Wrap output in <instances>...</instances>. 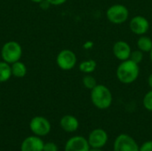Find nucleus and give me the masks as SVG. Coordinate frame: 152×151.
<instances>
[{
	"label": "nucleus",
	"mask_w": 152,
	"mask_h": 151,
	"mask_svg": "<svg viewBox=\"0 0 152 151\" xmlns=\"http://www.w3.org/2000/svg\"><path fill=\"white\" fill-rule=\"evenodd\" d=\"M118 81L125 85H129L135 82L140 75L139 64L134 62L130 59L121 61L117 68L116 72Z\"/></svg>",
	"instance_id": "f257e3e1"
},
{
	"label": "nucleus",
	"mask_w": 152,
	"mask_h": 151,
	"mask_svg": "<svg viewBox=\"0 0 152 151\" xmlns=\"http://www.w3.org/2000/svg\"><path fill=\"white\" fill-rule=\"evenodd\" d=\"M90 98L93 105L102 110L109 109L113 101L111 91L106 85L99 84L91 90Z\"/></svg>",
	"instance_id": "f03ea898"
},
{
	"label": "nucleus",
	"mask_w": 152,
	"mask_h": 151,
	"mask_svg": "<svg viewBox=\"0 0 152 151\" xmlns=\"http://www.w3.org/2000/svg\"><path fill=\"white\" fill-rule=\"evenodd\" d=\"M22 56V47L16 41H8L4 44L1 49L2 60L9 64H12L20 60Z\"/></svg>",
	"instance_id": "7ed1b4c3"
},
{
	"label": "nucleus",
	"mask_w": 152,
	"mask_h": 151,
	"mask_svg": "<svg viewBox=\"0 0 152 151\" xmlns=\"http://www.w3.org/2000/svg\"><path fill=\"white\" fill-rule=\"evenodd\" d=\"M106 17L110 22L116 25L125 23L129 18V10L121 4H116L110 6L106 11Z\"/></svg>",
	"instance_id": "20e7f679"
},
{
	"label": "nucleus",
	"mask_w": 152,
	"mask_h": 151,
	"mask_svg": "<svg viewBox=\"0 0 152 151\" xmlns=\"http://www.w3.org/2000/svg\"><path fill=\"white\" fill-rule=\"evenodd\" d=\"M113 151H140V146L132 136L121 133L113 142Z\"/></svg>",
	"instance_id": "39448f33"
},
{
	"label": "nucleus",
	"mask_w": 152,
	"mask_h": 151,
	"mask_svg": "<svg viewBox=\"0 0 152 151\" xmlns=\"http://www.w3.org/2000/svg\"><path fill=\"white\" fill-rule=\"evenodd\" d=\"M77 62L76 53L69 49L61 50L56 57V64L62 70H70L75 68Z\"/></svg>",
	"instance_id": "423d86ee"
},
{
	"label": "nucleus",
	"mask_w": 152,
	"mask_h": 151,
	"mask_svg": "<svg viewBox=\"0 0 152 151\" xmlns=\"http://www.w3.org/2000/svg\"><path fill=\"white\" fill-rule=\"evenodd\" d=\"M51 123L49 120L44 117L37 116L34 117L29 123V129L30 131L37 136L43 137L49 134L51 132Z\"/></svg>",
	"instance_id": "0eeeda50"
},
{
	"label": "nucleus",
	"mask_w": 152,
	"mask_h": 151,
	"mask_svg": "<svg viewBox=\"0 0 152 151\" xmlns=\"http://www.w3.org/2000/svg\"><path fill=\"white\" fill-rule=\"evenodd\" d=\"M87 141L91 148L102 149L108 143L109 134L102 128H95L89 133Z\"/></svg>",
	"instance_id": "6e6552de"
},
{
	"label": "nucleus",
	"mask_w": 152,
	"mask_h": 151,
	"mask_svg": "<svg viewBox=\"0 0 152 151\" xmlns=\"http://www.w3.org/2000/svg\"><path fill=\"white\" fill-rule=\"evenodd\" d=\"M129 27L134 34L137 36H143L150 29V21L144 16L136 15L131 19Z\"/></svg>",
	"instance_id": "1a4fd4ad"
},
{
	"label": "nucleus",
	"mask_w": 152,
	"mask_h": 151,
	"mask_svg": "<svg viewBox=\"0 0 152 151\" xmlns=\"http://www.w3.org/2000/svg\"><path fill=\"white\" fill-rule=\"evenodd\" d=\"M91 149L88 141L84 136L76 135L69 138L64 147V151H89Z\"/></svg>",
	"instance_id": "9d476101"
},
{
	"label": "nucleus",
	"mask_w": 152,
	"mask_h": 151,
	"mask_svg": "<svg viewBox=\"0 0 152 151\" xmlns=\"http://www.w3.org/2000/svg\"><path fill=\"white\" fill-rule=\"evenodd\" d=\"M112 52L114 56L120 61H126L130 58L132 49L129 44L126 41L119 40L114 43L112 47Z\"/></svg>",
	"instance_id": "9b49d317"
},
{
	"label": "nucleus",
	"mask_w": 152,
	"mask_h": 151,
	"mask_svg": "<svg viewBox=\"0 0 152 151\" xmlns=\"http://www.w3.org/2000/svg\"><path fill=\"white\" fill-rule=\"evenodd\" d=\"M44 144L39 136H28L23 140L20 145V151H43Z\"/></svg>",
	"instance_id": "f8f14e48"
},
{
	"label": "nucleus",
	"mask_w": 152,
	"mask_h": 151,
	"mask_svg": "<svg viewBox=\"0 0 152 151\" xmlns=\"http://www.w3.org/2000/svg\"><path fill=\"white\" fill-rule=\"evenodd\" d=\"M60 126L66 133H74L79 127V121L72 115H65L60 120Z\"/></svg>",
	"instance_id": "ddd939ff"
},
{
	"label": "nucleus",
	"mask_w": 152,
	"mask_h": 151,
	"mask_svg": "<svg viewBox=\"0 0 152 151\" xmlns=\"http://www.w3.org/2000/svg\"><path fill=\"white\" fill-rule=\"evenodd\" d=\"M12 68V74L13 77L18 78H22L27 75V66L20 61H18L12 64H11Z\"/></svg>",
	"instance_id": "4468645a"
},
{
	"label": "nucleus",
	"mask_w": 152,
	"mask_h": 151,
	"mask_svg": "<svg viewBox=\"0 0 152 151\" xmlns=\"http://www.w3.org/2000/svg\"><path fill=\"white\" fill-rule=\"evenodd\" d=\"M137 47L143 53H150L152 49V39L145 35L140 36L137 40Z\"/></svg>",
	"instance_id": "2eb2a0df"
},
{
	"label": "nucleus",
	"mask_w": 152,
	"mask_h": 151,
	"mask_svg": "<svg viewBox=\"0 0 152 151\" xmlns=\"http://www.w3.org/2000/svg\"><path fill=\"white\" fill-rule=\"evenodd\" d=\"M12 76V74L11 64L4 61H0V83H4L8 81Z\"/></svg>",
	"instance_id": "dca6fc26"
},
{
	"label": "nucleus",
	"mask_w": 152,
	"mask_h": 151,
	"mask_svg": "<svg viewBox=\"0 0 152 151\" xmlns=\"http://www.w3.org/2000/svg\"><path fill=\"white\" fill-rule=\"evenodd\" d=\"M96 67H97L96 61L94 60H92V59L83 61L78 66L79 70L86 75V74H92L96 69Z\"/></svg>",
	"instance_id": "f3484780"
},
{
	"label": "nucleus",
	"mask_w": 152,
	"mask_h": 151,
	"mask_svg": "<svg viewBox=\"0 0 152 151\" xmlns=\"http://www.w3.org/2000/svg\"><path fill=\"white\" fill-rule=\"evenodd\" d=\"M82 83H83V85L85 86V88L88 89V90H92L94 89L98 84H97V81L95 79V77L94 76H92L91 74H86L83 79H82Z\"/></svg>",
	"instance_id": "a211bd4d"
},
{
	"label": "nucleus",
	"mask_w": 152,
	"mask_h": 151,
	"mask_svg": "<svg viewBox=\"0 0 152 151\" xmlns=\"http://www.w3.org/2000/svg\"><path fill=\"white\" fill-rule=\"evenodd\" d=\"M142 104L145 109L152 112V89H151L143 97Z\"/></svg>",
	"instance_id": "6ab92c4d"
},
{
	"label": "nucleus",
	"mask_w": 152,
	"mask_h": 151,
	"mask_svg": "<svg viewBox=\"0 0 152 151\" xmlns=\"http://www.w3.org/2000/svg\"><path fill=\"white\" fill-rule=\"evenodd\" d=\"M143 52H142L141 50H135V51H132L131 53V55H130V60L133 61L134 62L139 64L143 60Z\"/></svg>",
	"instance_id": "aec40b11"
},
{
	"label": "nucleus",
	"mask_w": 152,
	"mask_h": 151,
	"mask_svg": "<svg viewBox=\"0 0 152 151\" xmlns=\"http://www.w3.org/2000/svg\"><path fill=\"white\" fill-rule=\"evenodd\" d=\"M59 148L54 142H46L44 144L43 151H58Z\"/></svg>",
	"instance_id": "412c9836"
},
{
	"label": "nucleus",
	"mask_w": 152,
	"mask_h": 151,
	"mask_svg": "<svg viewBox=\"0 0 152 151\" xmlns=\"http://www.w3.org/2000/svg\"><path fill=\"white\" fill-rule=\"evenodd\" d=\"M140 151H152V141H147L140 146Z\"/></svg>",
	"instance_id": "4be33fe9"
},
{
	"label": "nucleus",
	"mask_w": 152,
	"mask_h": 151,
	"mask_svg": "<svg viewBox=\"0 0 152 151\" xmlns=\"http://www.w3.org/2000/svg\"><path fill=\"white\" fill-rule=\"evenodd\" d=\"M45 1L49 4H51V5H56V6L61 5V4H65L67 2V0H45Z\"/></svg>",
	"instance_id": "5701e85b"
},
{
	"label": "nucleus",
	"mask_w": 152,
	"mask_h": 151,
	"mask_svg": "<svg viewBox=\"0 0 152 151\" xmlns=\"http://www.w3.org/2000/svg\"><path fill=\"white\" fill-rule=\"evenodd\" d=\"M148 85L151 89H152V74H151L148 77Z\"/></svg>",
	"instance_id": "b1692460"
},
{
	"label": "nucleus",
	"mask_w": 152,
	"mask_h": 151,
	"mask_svg": "<svg viewBox=\"0 0 152 151\" xmlns=\"http://www.w3.org/2000/svg\"><path fill=\"white\" fill-rule=\"evenodd\" d=\"M32 3H35V4H41L43 2H45V0H30Z\"/></svg>",
	"instance_id": "393cba45"
},
{
	"label": "nucleus",
	"mask_w": 152,
	"mask_h": 151,
	"mask_svg": "<svg viewBox=\"0 0 152 151\" xmlns=\"http://www.w3.org/2000/svg\"><path fill=\"white\" fill-rule=\"evenodd\" d=\"M89 151H103L102 149H94V148H91Z\"/></svg>",
	"instance_id": "a878e982"
},
{
	"label": "nucleus",
	"mask_w": 152,
	"mask_h": 151,
	"mask_svg": "<svg viewBox=\"0 0 152 151\" xmlns=\"http://www.w3.org/2000/svg\"><path fill=\"white\" fill-rule=\"evenodd\" d=\"M150 58H151V63H152V49H151V51L150 52Z\"/></svg>",
	"instance_id": "bb28decb"
}]
</instances>
